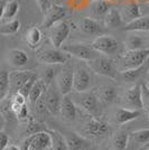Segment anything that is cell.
<instances>
[{
	"mask_svg": "<svg viewBox=\"0 0 149 150\" xmlns=\"http://www.w3.org/2000/svg\"><path fill=\"white\" fill-rule=\"evenodd\" d=\"M20 26L21 24L18 19H13L6 23H2V25L0 27V34L1 35H15L19 31Z\"/></svg>",
	"mask_w": 149,
	"mask_h": 150,
	"instance_id": "obj_29",
	"label": "cell"
},
{
	"mask_svg": "<svg viewBox=\"0 0 149 150\" xmlns=\"http://www.w3.org/2000/svg\"><path fill=\"white\" fill-rule=\"evenodd\" d=\"M48 34H50L52 45L55 48L60 50V48H62L63 43L66 40V38L70 35V25L67 24V21L61 20L50 27Z\"/></svg>",
	"mask_w": 149,
	"mask_h": 150,
	"instance_id": "obj_6",
	"label": "cell"
},
{
	"mask_svg": "<svg viewBox=\"0 0 149 150\" xmlns=\"http://www.w3.org/2000/svg\"><path fill=\"white\" fill-rule=\"evenodd\" d=\"M45 129H43L39 123L37 122H34V121H31L28 125H27V136H31V134H35V133H38L40 131H44Z\"/></svg>",
	"mask_w": 149,
	"mask_h": 150,
	"instance_id": "obj_39",
	"label": "cell"
},
{
	"mask_svg": "<svg viewBox=\"0 0 149 150\" xmlns=\"http://www.w3.org/2000/svg\"><path fill=\"white\" fill-rule=\"evenodd\" d=\"M122 102L129 109L140 110L143 109V93H141V85H133L124 92L122 96Z\"/></svg>",
	"mask_w": 149,
	"mask_h": 150,
	"instance_id": "obj_10",
	"label": "cell"
},
{
	"mask_svg": "<svg viewBox=\"0 0 149 150\" xmlns=\"http://www.w3.org/2000/svg\"><path fill=\"white\" fill-rule=\"evenodd\" d=\"M140 115H141L140 110L120 108L116 112V121H117L118 125H124V123H128L132 120H136Z\"/></svg>",
	"mask_w": 149,
	"mask_h": 150,
	"instance_id": "obj_19",
	"label": "cell"
},
{
	"mask_svg": "<svg viewBox=\"0 0 149 150\" xmlns=\"http://www.w3.org/2000/svg\"><path fill=\"white\" fill-rule=\"evenodd\" d=\"M53 148V137L50 131L44 130L31 134L29 150H50Z\"/></svg>",
	"mask_w": 149,
	"mask_h": 150,
	"instance_id": "obj_11",
	"label": "cell"
},
{
	"mask_svg": "<svg viewBox=\"0 0 149 150\" xmlns=\"http://www.w3.org/2000/svg\"><path fill=\"white\" fill-rule=\"evenodd\" d=\"M73 84H74V69L67 65L63 67L60 74L57 75L56 85L63 95H67L73 90Z\"/></svg>",
	"mask_w": 149,
	"mask_h": 150,
	"instance_id": "obj_9",
	"label": "cell"
},
{
	"mask_svg": "<svg viewBox=\"0 0 149 150\" xmlns=\"http://www.w3.org/2000/svg\"><path fill=\"white\" fill-rule=\"evenodd\" d=\"M37 80H38L37 75L34 74L31 77V79H29V80H28V81H27L25 84H24V86L20 88L18 92H20V93L23 94V95H25L26 98L28 99V96H29V93H31V88H34V85H35V83H36V81H37Z\"/></svg>",
	"mask_w": 149,
	"mask_h": 150,
	"instance_id": "obj_36",
	"label": "cell"
},
{
	"mask_svg": "<svg viewBox=\"0 0 149 150\" xmlns=\"http://www.w3.org/2000/svg\"><path fill=\"white\" fill-rule=\"evenodd\" d=\"M36 2H37L38 7H39V9H40V11H42L43 15L47 13L48 9L53 6L52 0H36Z\"/></svg>",
	"mask_w": 149,
	"mask_h": 150,
	"instance_id": "obj_40",
	"label": "cell"
},
{
	"mask_svg": "<svg viewBox=\"0 0 149 150\" xmlns=\"http://www.w3.org/2000/svg\"><path fill=\"white\" fill-rule=\"evenodd\" d=\"M141 93H143V108L149 117V88L147 84L141 85Z\"/></svg>",
	"mask_w": 149,
	"mask_h": 150,
	"instance_id": "obj_38",
	"label": "cell"
},
{
	"mask_svg": "<svg viewBox=\"0 0 149 150\" xmlns=\"http://www.w3.org/2000/svg\"><path fill=\"white\" fill-rule=\"evenodd\" d=\"M62 50L68 55L74 56L79 59L90 62L94 58L99 57V53L92 46H87L85 44H70L62 46Z\"/></svg>",
	"mask_w": 149,
	"mask_h": 150,
	"instance_id": "obj_4",
	"label": "cell"
},
{
	"mask_svg": "<svg viewBox=\"0 0 149 150\" xmlns=\"http://www.w3.org/2000/svg\"><path fill=\"white\" fill-rule=\"evenodd\" d=\"M53 137V149L54 150H68V147L65 141L64 134L58 131H50Z\"/></svg>",
	"mask_w": 149,
	"mask_h": 150,
	"instance_id": "obj_34",
	"label": "cell"
},
{
	"mask_svg": "<svg viewBox=\"0 0 149 150\" xmlns=\"http://www.w3.org/2000/svg\"><path fill=\"white\" fill-rule=\"evenodd\" d=\"M103 150H114V149H110V148H104Z\"/></svg>",
	"mask_w": 149,
	"mask_h": 150,
	"instance_id": "obj_46",
	"label": "cell"
},
{
	"mask_svg": "<svg viewBox=\"0 0 149 150\" xmlns=\"http://www.w3.org/2000/svg\"><path fill=\"white\" fill-rule=\"evenodd\" d=\"M77 104L87 113H94L98 110V98L93 93L83 92Z\"/></svg>",
	"mask_w": 149,
	"mask_h": 150,
	"instance_id": "obj_21",
	"label": "cell"
},
{
	"mask_svg": "<svg viewBox=\"0 0 149 150\" xmlns=\"http://www.w3.org/2000/svg\"><path fill=\"white\" fill-rule=\"evenodd\" d=\"M147 150H149V148H148V149H147Z\"/></svg>",
	"mask_w": 149,
	"mask_h": 150,
	"instance_id": "obj_52",
	"label": "cell"
},
{
	"mask_svg": "<svg viewBox=\"0 0 149 150\" xmlns=\"http://www.w3.org/2000/svg\"><path fill=\"white\" fill-rule=\"evenodd\" d=\"M65 141L68 147V150H87L91 147L90 141L85 138L79 136L76 132H67L63 133Z\"/></svg>",
	"mask_w": 149,
	"mask_h": 150,
	"instance_id": "obj_14",
	"label": "cell"
},
{
	"mask_svg": "<svg viewBox=\"0 0 149 150\" xmlns=\"http://www.w3.org/2000/svg\"><path fill=\"white\" fill-rule=\"evenodd\" d=\"M146 40L140 36H129L127 38V40L124 42V46H126V50H143L146 48Z\"/></svg>",
	"mask_w": 149,
	"mask_h": 150,
	"instance_id": "obj_30",
	"label": "cell"
},
{
	"mask_svg": "<svg viewBox=\"0 0 149 150\" xmlns=\"http://www.w3.org/2000/svg\"><path fill=\"white\" fill-rule=\"evenodd\" d=\"M148 75H149V69H148Z\"/></svg>",
	"mask_w": 149,
	"mask_h": 150,
	"instance_id": "obj_50",
	"label": "cell"
},
{
	"mask_svg": "<svg viewBox=\"0 0 149 150\" xmlns=\"http://www.w3.org/2000/svg\"><path fill=\"white\" fill-rule=\"evenodd\" d=\"M120 13H121V17L123 19L126 25L138 19L139 17H141L140 7L137 2H129V4L122 6V8L120 9Z\"/></svg>",
	"mask_w": 149,
	"mask_h": 150,
	"instance_id": "obj_18",
	"label": "cell"
},
{
	"mask_svg": "<svg viewBox=\"0 0 149 150\" xmlns=\"http://www.w3.org/2000/svg\"><path fill=\"white\" fill-rule=\"evenodd\" d=\"M67 16V9L61 5H53L48 9V11L44 15L43 23L40 27L44 29H50L56 23L64 20V18Z\"/></svg>",
	"mask_w": 149,
	"mask_h": 150,
	"instance_id": "obj_8",
	"label": "cell"
},
{
	"mask_svg": "<svg viewBox=\"0 0 149 150\" xmlns=\"http://www.w3.org/2000/svg\"><path fill=\"white\" fill-rule=\"evenodd\" d=\"M111 9V2L106 0H93L90 5V10L95 17H102L104 16Z\"/></svg>",
	"mask_w": 149,
	"mask_h": 150,
	"instance_id": "obj_23",
	"label": "cell"
},
{
	"mask_svg": "<svg viewBox=\"0 0 149 150\" xmlns=\"http://www.w3.org/2000/svg\"><path fill=\"white\" fill-rule=\"evenodd\" d=\"M132 136L135 138L137 142L139 144H146L149 141V128L147 129H140V130H137L132 133Z\"/></svg>",
	"mask_w": 149,
	"mask_h": 150,
	"instance_id": "obj_37",
	"label": "cell"
},
{
	"mask_svg": "<svg viewBox=\"0 0 149 150\" xmlns=\"http://www.w3.org/2000/svg\"><path fill=\"white\" fill-rule=\"evenodd\" d=\"M19 8L20 6L17 0H8L6 5L1 7V15H0L1 23H6V21L15 19L19 11Z\"/></svg>",
	"mask_w": 149,
	"mask_h": 150,
	"instance_id": "obj_20",
	"label": "cell"
},
{
	"mask_svg": "<svg viewBox=\"0 0 149 150\" xmlns=\"http://www.w3.org/2000/svg\"><path fill=\"white\" fill-rule=\"evenodd\" d=\"M25 39L31 50H35L42 40V31L38 27H31L26 33Z\"/></svg>",
	"mask_w": 149,
	"mask_h": 150,
	"instance_id": "obj_27",
	"label": "cell"
},
{
	"mask_svg": "<svg viewBox=\"0 0 149 150\" xmlns=\"http://www.w3.org/2000/svg\"><path fill=\"white\" fill-rule=\"evenodd\" d=\"M143 67H145V64H143V66H140V67H137V69L121 71V76L127 82H135L136 80H138L140 77V75L143 74Z\"/></svg>",
	"mask_w": 149,
	"mask_h": 150,
	"instance_id": "obj_35",
	"label": "cell"
},
{
	"mask_svg": "<svg viewBox=\"0 0 149 150\" xmlns=\"http://www.w3.org/2000/svg\"><path fill=\"white\" fill-rule=\"evenodd\" d=\"M104 24L106 27L110 28H117V27H121L124 24L123 19L121 17L120 10L117 9H110V11L106 13L104 17Z\"/></svg>",
	"mask_w": 149,
	"mask_h": 150,
	"instance_id": "obj_25",
	"label": "cell"
},
{
	"mask_svg": "<svg viewBox=\"0 0 149 150\" xmlns=\"http://www.w3.org/2000/svg\"><path fill=\"white\" fill-rule=\"evenodd\" d=\"M91 86V76L83 67H76L74 69V84L73 90L77 93L87 92Z\"/></svg>",
	"mask_w": 149,
	"mask_h": 150,
	"instance_id": "obj_12",
	"label": "cell"
},
{
	"mask_svg": "<svg viewBox=\"0 0 149 150\" xmlns=\"http://www.w3.org/2000/svg\"><path fill=\"white\" fill-rule=\"evenodd\" d=\"M9 88H10V74L2 69L1 74H0V99L4 100L6 98V95L9 93Z\"/></svg>",
	"mask_w": 149,
	"mask_h": 150,
	"instance_id": "obj_32",
	"label": "cell"
},
{
	"mask_svg": "<svg viewBox=\"0 0 149 150\" xmlns=\"http://www.w3.org/2000/svg\"><path fill=\"white\" fill-rule=\"evenodd\" d=\"M87 150H96V149H95V147H92V146H91V147H90V148H87Z\"/></svg>",
	"mask_w": 149,
	"mask_h": 150,
	"instance_id": "obj_45",
	"label": "cell"
},
{
	"mask_svg": "<svg viewBox=\"0 0 149 150\" xmlns=\"http://www.w3.org/2000/svg\"><path fill=\"white\" fill-rule=\"evenodd\" d=\"M63 67H61V64H55V65H47L45 72H44L43 80L46 83V85H50L54 80H56L57 75L60 74V72L62 71Z\"/></svg>",
	"mask_w": 149,
	"mask_h": 150,
	"instance_id": "obj_28",
	"label": "cell"
},
{
	"mask_svg": "<svg viewBox=\"0 0 149 150\" xmlns=\"http://www.w3.org/2000/svg\"><path fill=\"white\" fill-rule=\"evenodd\" d=\"M129 142V134L126 131L118 132L113 137V149L114 150H126Z\"/></svg>",
	"mask_w": 149,
	"mask_h": 150,
	"instance_id": "obj_33",
	"label": "cell"
},
{
	"mask_svg": "<svg viewBox=\"0 0 149 150\" xmlns=\"http://www.w3.org/2000/svg\"><path fill=\"white\" fill-rule=\"evenodd\" d=\"M149 58V48L143 50H126L120 55V62H121V71L137 69L146 64Z\"/></svg>",
	"mask_w": 149,
	"mask_h": 150,
	"instance_id": "obj_1",
	"label": "cell"
},
{
	"mask_svg": "<svg viewBox=\"0 0 149 150\" xmlns=\"http://www.w3.org/2000/svg\"><path fill=\"white\" fill-rule=\"evenodd\" d=\"M5 150H21V148H19V147L15 146V144H9Z\"/></svg>",
	"mask_w": 149,
	"mask_h": 150,
	"instance_id": "obj_44",
	"label": "cell"
},
{
	"mask_svg": "<svg viewBox=\"0 0 149 150\" xmlns=\"http://www.w3.org/2000/svg\"><path fill=\"white\" fill-rule=\"evenodd\" d=\"M61 115L64 120L66 121H74L76 119V114H77V106L75 104V102L70 96L64 95L62 101V106H61Z\"/></svg>",
	"mask_w": 149,
	"mask_h": 150,
	"instance_id": "obj_16",
	"label": "cell"
},
{
	"mask_svg": "<svg viewBox=\"0 0 149 150\" xmlns=\"http://www.w3.org/2000/svg\"><path fill=\"white\" fill-rule=\"evenodd\" d=\"M87 66L95 74L101 75L103 77L116 80L117 79V69L116 64L111 58L106 56H99L92 61L87 62Z\"/></svg>",
	"mask_w": 149,
	"mask_h": 150,
	"instance_id": "obj_2",
	"label": "cell"
},
{
	"mask_svg": "<svg viewBox=\"0 0 149 150\" xmlns=\"http://www.w3.org/2000/svg\"><path fill=\"white\" fill-rule=\"evenodd\" d=\"M91 46L98 53H102L104 55H111L118 52L119 43L117 39L110 35H100L91 43Z\"/></svg>",
	"mask_w": 149,
	"mask_h": 150,
	"instance_id": "obj_7",
	"label": "cell"
},
{
	"mask_svg": "<svg viewBox=\"0 0 149 150\" xmlns=\"http://www.w3.org/2000/svg\"><path fill=\"white\" fill-rule=\"evenodd\" d=\"M79 27L84 34H87V35H99L101 33H103V28L101 27L99 23L89 17L82 19L79 23Z\"/></svg>",
	"mask_w": 149,
	"mask_h": 150,
	"instance_id": "obj_22",
	"label": "cell"
},
{
	"mask_svg": "<svg viewBox=\"0 0 149 150\" xmlns=\"http://www.w3.org/2000/svg\"><path fill=\"white\" fill-rule=\"evenodd\" d=\"M67 53L60 50L57 48H46V50H38L36 53V59L42 64L46 65H55V64H61L64 65L68 61Z\"/></svg>",
	"mask_w": 149,
	"mask_h": 150,
	"instance_id": "obj_3",
	"label": "cell"
},
{
	"mask_svg": "<svg viewBox=\"0 0 149 150\" xmlns=\"http://www.w3.org/2000/svg\"><path fill=\"white\" fill-rule=\"evenodd\" d=\"M50 150H54V149H53V148H52V149H50Z\"/></svg>",
	"mask_w": 149,
	"mask_h": 150,
	"instance_id": "obj_51",
	"label": "cell"
},
{
	"mask_svg": "<svg viewBox=\"0 0 149 150\" xmlns=\"http://www.w3.org/2000/svg\"><path fill=\"white\" fill-rule=\"evenodd\" d=\"M147 85H148V88H149V79H148V82H147Z\"/></svg>",
	"mask_w": 149,
	"mask_h": 150,
	"instance_id": "obj_48",
	"label": "cell"
},
{
	"mask_svg": "<svg viewBox=\"0 0 149 150\" xmlns=\"http://www.w3.org/2000/svg\"><path fill=\"white\" fill-rule=\"evenodd\" d=\"M6 59L8 64L13 69H20V67L25 66L26 64H27L28 56H27V54L23 50L13 48V50H8Z\"/></svg>",
	"mask_w": 149,
	"mask_h": 150,
	"instance_id": "obj_15",
	"label": "cell"
},
{
	"mask_svg": "<svg viewBox=\"0 0 149 150\" xmlns=\"http://www.w3.org/2000/svg\"><path fill=\"white\" fill-rule=\"evenodd\" d=\"M63 94L61 93L60 88L57 85H54L53 83L47 86L45 93H44V100L47 108V111L53 114H57L61 112V106H62V98Z\"/></svg>",
	"mask_w": 149,
	"mask_h": 150,
	"instance_id": "obj_5",
	"label": "cell"
},
{
	"mask_svg": "<svg viewBox=\"0 0 149 150\" xmlns=\"http://www.w3.org/2000/svg\"><path fill=\"white\" fill-rule=\"evenodd\" d=\"M46 88H47V85L44 82L43 79H38L36 83H35V85H34V88H31L29 96H28V100H29L31 104H35L43 96L45 91H46Z\"/></svg>",
	"mask_w": 149,
	"mask_h": 150,
	"instance_id": "obj_26",
	"label": "cell"
},
{
	"mask_svg": "<svg viewBox=\"0 0 149 150\" xmlns=\"http://www.w3.org/2000/svg\"><path fill=\"white\" fill-rule=\"evenodd\" d=\"M9 146V137L5 132L0 133V150H5Z\"/></svg>",
	"mask_w": 149,
	"mask_h": 150,
	"instance_id": "obj_41",
	"label": "cell"
},
{
	"mask_svg": "<svg viewBox=\"0 0 149 150\" xmlns=\"http://www.w3.org/2000/svg\"><path fill=\"white\" fill-rule=\"evenodd\" d=\"M126 31H149V16H141L124 26Z\"/></svg>",
	"mask_w": 149,
	"mask_h": 150,
	"instance_id": "obj_24",
	"label": "cell"
},
{
	"mask_svg": "<svg viewBox=\"0 0 149 150\" xmlns=\"http://www.w3.org/2000/svg\"><path fill=\"white\" fill-rule=\"evenodd\" d=\"M143 1H145V2H149V0H143Z\"/></svg>",
	"mask_w": 149,
	"mask_h": 150,
	"instance_id": "obj_49",
	"label": "cell"
},
{
	"mask_svg": "<svg viewBox=\"0 0 149 150\" xmlns=\"http://www.w3.org/2000/svg\"><path fill=\"white\" fill-rule=\"evenodd\" d=\"M106 1H109V2H112V1H114V0H106Z\"/></svg>",
	"mask_w": 149,
	"mask_h": 150,
	"instance_id": "obj_47",
	"label": "cell"
},
{
	"mask_svg": "<svg viewBox=\"0 0 149 150\" xmlns=\"http://www.w3.org/2000/svg\"><path fill=\"white\" fill-rule=\"evenodd\" d=\"M13 100L16 101V102H17V103H19V104H21V105H25L27 98H26L25 95H23L20 92H17V93H15V95H13Z\"/></svg>",
	"mask_w": 149,
	"mask_h": 150,
	"instance_id": "obj_43",
	"label": "cell"
},
{
	"mask_svg": "<svg viewBox=\"0 0 149 150\" xmlns=\"http://www.w3.org/2000/svg\"><path fill=\"white\" fill-rule=\"evenodd\" d=\"M116 96H117V91H116L114 88H112V86H103L102 88H100L99 98L103 103L110 104L114 101Z\"/></svg>",
	"mask_w": 149,
	"mask_h": 150,
	"instance_id": "obj_31",
	"label": "cell"
},
{
	"mask_svg": "<svg viewBox=\"0 0 149 150\" xmlns=\"http://www.w3.org/2000/svg\"><path fill=\"white\" fill-rule=\"evenodd\" d=\"M35 73L31 71H16L10 74V88L15 93H17L24 86L26 82L31 79Z\"/></svg>",
	"mask_w": 149,
	"mask_h": 150,
	"instance_id": "obj_17",
	"label": "cell"
},
{
	"mask_svg": "<svg viewBox=\"0 0 149 150\" xmlns=\"http://www.w3.org/2000/svg\"><path fill=\"white\" fill-rule=\"evenodd\" d=\"M26 105V104H25ZM24 108V105H21V104H19V103H17L16 101H13V100H11V103H10V110L13 111L16 115H18L19 114V112L21 111V109Z\"/></svg>",
	"mask_w": 149,
	"mask_h": 150,
	"instance_id": "obj_42",
	"label": "cell"
},
{
	"mask_svg": "<svg viewBox=\"0 0 149 150\" xmlns=\"http://www.w3.org/2000/svg\"><path fill=\"white\" fill-rule=\"evenodd\" d=\"M85 131L93 137H104L110 133V128L101 120L90 118L85 125Z\"/></svg>",
	"mask_w": 149,
	"mask_h": 150,
	"instance_id": "obj_13",
	"label": "cell"
}]
</instances>
